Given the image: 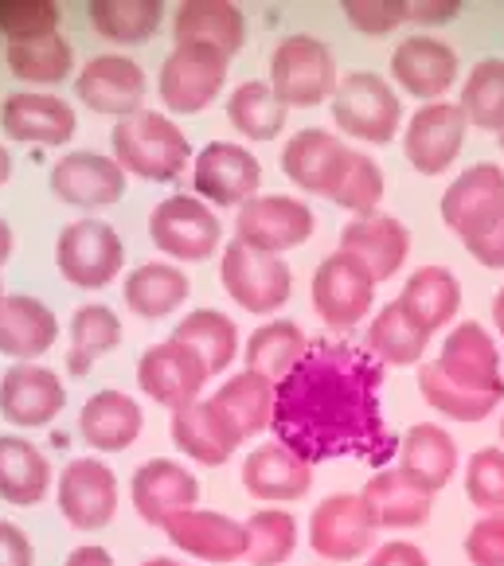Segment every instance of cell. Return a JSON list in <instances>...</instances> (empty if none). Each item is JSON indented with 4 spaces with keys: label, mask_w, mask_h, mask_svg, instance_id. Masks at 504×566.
I'll use <instances>...</instances> for the list:
<instances>
[{
    "label": "cell",
    "mask_w": 504,
    "mask_h": 566,
    "mask_svg": "<svg viewBox=\"0 0 504 566\" xmlns=\"http://www.w3.org/2000/svg\"><path fill=\"white\" fill-rule=\"evenodd\" d=\"M384 371L364 344L317 340L277 384L274 442L309 465L356 458L384 469L387 453L399 450L384 422Z\"/></svg>",
    "instance_id": "6da1fadb"
},
{
    "label": "cell",
    "mask_w": 504,
    "mask_h": 566,
    "mask_svg": "<svg viewBox=\"0 0 504 566\" xmlns=\"http://www.w3.org/2000/svg\"><path fill=\"white\" fill-rule=\"evenodd\" d=\"M109 157L126 168V176L149 184H172L192 168L196 153L188 134L165 109H137L109 129Z\"/></svg>",
    "instance_id": "7a4b0ae2"
},
{
    "label": "cell",
    "mask_w": 504,
    "mask_h": 566,
    "mask_svg": "<svg viewBox=\"0 0 504 566\" xmlns=\"http://www.w3.org/2000/svg\"><path fill=\"white\" fill-rule=\"evenodd\" d=\"M333 125L336 134L353 137L364 145H391L403 134V94L391 86V78L379 75V71H348L340 75L333 102Z\"/></svg>",
    "instance_id": "3957f363"
},
{
    "label": "cell",
    "mask_w": 504,
    "mask_h": 566,
    "mask_svg": "<svg viewBox=\"0 0 504 566\" xmlns=\"http://www.w3.org/2000/svg\"><path fill=\"white\" fill-rule=\"evenodd\" d=\"M270 86L290 109H313L321 102H333L340 86V67L336 55L321 35L294 32L282 35L270 51Z\"/></svg>",
    "instance_id": "277c9868"
},
{
    "label": "cell",
    "mask_w": 504,
    "mask_h": 566,
    "mask_svg": "<svg viewBox=\"0 0 504 566\" xmlns=\"http://www.w3.org/2000/svg\"><path fill=\"white\" fill-rule=\"evenodd\" d=\"M219 285L251 317H274L294 297V270L282 254H262L239 239L223 242L219 254Z\"/></svg>",
    "instance_id": "5b68a950"
},
{
    "label": "cell",
    "mask_w": 504,
    "mask_h": 566,
    "mask_svg": "<svg viewBox=\"0 0 504 566\" xmlns=\"http://www.w3.org/2000/svg\"><path fill=\"white\" fill-rule=\"evenodd\" d=\"M228 71L231 55H223L219 48H208V43H172V51L165 55L157 75L160 109L168 117L203 114L208 106H216V98L228 86Z\"/></svg>",
    "instance_id": "8992f818"
},
{
    "label": "cell",
    "mask_w": 504,
    "mask_h": 566,
    "mask_svg": "<svg viewBox=\"0 0 504 566\" xmlns=\"http://www.w3.org/2000/svg\"><path fill=\"white\" fill-rule=\"evenodd\" d=\"M55 270L75 290L98 293L118 282L126 270V242L114 231V223L83 216L55 234Z\"/></svg>",
    "instance_id": "52a82bcc"
},
{
    "label": "cell",
    "mask_w": 504,
    "mask_h": 566,
    "mask_svg": "<svg viewBox=\"0 0 504 566\" xmlns=\"http://www.w3.org/2000/svg\"><path fill=\"white\" fill-rule=\"evenodd\" d=\"M149 242L160 250V259L177 266H196L219 254L223 247V223L211 203L192 192H172L149 211Z\"/></svg>",
    "instance_id": "ba28073f"
},
{
    "label": "cell",
    "mask_w": 504,
    "mask_h": 566,
    "mask_svg": "<svg viewBox=\"0 0 504 566\" xmlns=\"http://www.w3.org/2000/svg\"><path fill=\"white\" fill-rule=\"evenodd\" d=\"M376 277L364 262H356L345 250H333L321 259L309 282L313 313L325 321L333 333H353L376 313Z\"/></svg>",
    "instance_id": "9c48e42d"
},
{
    "label": "cell",
    "mask_w": 504,
    "mask_h": 566,
    "mask_svg": "<svg viewBox=\"0 0 504 566\" xmlns=\"http://www.w3.org/2000/svg\"><path fill=\"white\" fill-rule=\"evenodd\" d=\"M438 216H442L445 231L458 234L462 242L496 231L504 223V165L477 160V165L462 168L445 184Z\"/></svg>",
    "instance_id": "30bf717a"
},
{
    "label": "cell",
    "mask_w": 504,
    "mask_h": 566,
    "mask_svg": "<svg viewBox=\"0 0 504 566\" xmlns=\"http://www.w3.org/2000/svg\"><path fill=\"white\" fill-rule=\"evenodd\" d=\"M391 86L407 98H419V106L427 102L450 98L454 86H462V55L450 40L430 32L403 35L391 51Z\"/></svg>",
    "instance_id": "8fae6325"
},
{
    "label": "cell",
    "mask_w": 504,
    "mask_h": 566,
    "mask_svg": "<svg viewBox=\"0 0 504 566\" xmlns=\"http://www.w3.org/2000/svg\"><path fill=\"white\" fill-rule=\"evenodd\" d=\"M305 539H309L313 555L325 563H356L376 551L379 527L360 492H328L313 509Z\"/></svg>",
    "instance_id": "7c38bea8"
},
{
    "label": "cell",
    "mask_w": 504,
    "mask_h": 566,
    "mask_svg": "<svg viewBox=\"0 0 504 566\" xmlns=\"http://www.w3.org/2000/svg\"><path fill=\"white\" fill-rule=\"evenodd\" d=\"M465 137H470V122H465L462 106L454 98H442V102H427L419 106L411 117L403 122V157L407 165L414 168L419 176H442L458 165L465 149Z\"/></svg>",
    "instance_id": "4fadbf2b"
},
{
    "label": "cell",
    "mask_w": 504,
    "mask_h": 566,
    "mask_svg": "<svg viewBox=\"0 0 504 566\" xmlns=\"http://www.w3.org/2000/svg\"><path fill=\"white\" fill-rule=\"evenodd\" d=\"M262 192V160L243 142H208L192 160V196L216 211L243 208Z\"/></svg>",
    "instance_id": "5bb4252c"
},
{
    "label": "cell",
    "mask_w": 504,
    "mask_h": 566,
    "mask_svg": "<svg viewBox=\"0 0 504 566\" xmlns=\"http://www.w3.org/2000/svg\"><path fill=\"white\" fill-rule=\"evenodd\" d=\"M317 216L302 196L259 192L251 203L235 211V239L262 254H286L313 239Z\"/></svg>",
    "instance_id": "9a60e30c"
},
{
    "label": "cell",
    "mask_w": 504,
    "mask_h": 566,
    "mask_svg": "<svg viewBox=\"0 0 504 566\" xmlns=\"http://www.w3.org/2000/svg\"><path fill=\"white\" fill-rule=\"evenodd\" d=\"M122 504L118 473L102 458H75L55 476V509L75 532H102Z\"/></svg>",
    "instance_id": "2e32d148"
},
{
    "label": "cell",
    "mask_w": 504,
    "mask_h": 566,
    "mask_svg": "<svg viewBox=\"0 0 504 566\" xmlns=\"http://www.w3.org/2000/svg\"><path fill=\"white\" fill-rule=\"evenodd\" d=\"M126 168L98 149H67L48 172V188L60 203L75 211H102L126 196Z\"/></svg>",
    "instance_id": "e0dca14e"
},
{
    "label": "cell",
    "mask_w": 504,
    "mask_h": 566,
    "mask_svg": "<svg viewBox=\"0 0 504 566\" xmlns=\"http://www.w3.org/2000/svg\"><path fill=\"white\" fill-rule=\"evenodd\" d=\"M211 371L200 356H196L188 344L180 340H160L137 356V387L149 402L165 410H180L188 402L203 399V387H208Z\"/></svg>",
    "instance_id": "ac0fdd59"
},
{
    "label": "cell",
    "mask_w": 504,
    "mask_h": 566,
    "mask_svg": "<svg viewBox=\"0 0 504 566\" xmlns=\"http://www.w3.org/2000/svg\"><path fill=\"white\" fill-rule=\"evenodd\" d=\"M353 145L345 137L336 134V129H297V134L286 137L282 145V172L286 180L294 184L297 192H309V196H325L333 200L340 180L348 172V160H353Z\"/></svg>",
    "instance_id": "d6986e66"
},
{
    "label": "cell",
    "mask_w": 504,
    "mask_h": 566,
    "mask_svg": "<svg viewBox=\"0 0 504 566\" xmlns=\"http://www.w3.org/2000/svg\"><path fill=\"white\" fill-rule=\"evenodd\" d=\"M145 94H149V78L137 59L122 55V51H106V55L86 59L75 75V98L83 102L91 114L102 117H134L145 109Z\"/></svg>",
    "instance_id": "ffe728a7"
},
{
    "label": "cell",
    "mask_w": 504,
    "mask_h": 566,
    "mask_svg": "<svg viewBox=\"0 0 504 566\" xmlns=\"http://www.w3.org/2000/svg\"><path fill=\"white\" fill-rule=\"evenodd\" d=\"M0 129L20 145L67 149L71 137L78 134V114L55 91H17L0 102Z\"/></svg>",
    "instance_id": "44dd1931"
},
{
    "label": "cell",
    "mask_w": 504,
    "mask_h": 566,
    "mask_svg": "<svg viewBox=\"0 0 504 566\" xmlns=\"http://www.w3.org/2000/svg\"><path fill=\"white\" fill-rule=\"evenodd\" d=\"M129 504L149 527H165L180 512L200 509V476L177 458H149L134 469Z\"/></svg>",
    "instance_id": "7402d4cb"
},
{
    "label": "cell",
    "mask_w": 504,
    "mask_h": 566,
    "mask_svg": "<svg viewBox=\"0 0 504 566\" xmlns=\"http://www.w3.org/2000/svg\"><path fill=\"white\" fill-rule=\"evenodd\" d=\"M168 438H172V446H177L188 461H196V465H203V469L228 465L239 453V446L246 442L243 430L231 422V415L219 407L211 395L172 410V418H168Z\"/></svg>",
    "instance_id": "603a6c76"
},
{
    "label": "cell",
    "mask_w": 504,
    "mask_h": 566,
    "mask_svg": "<svg viewBox=\"0 0 504 566\" xmlns=\"http://www.w3.org/2000/svg\"><path fill=\"white\" fill-rule=\"evenodd\" d=\"M445 379L470 387L481 395H504V356L496 333H489L481 321H458L450 333H442V352L434 359Z\"/></svg>",
    "instance_id": "cb8c5ba5"
},
{
    "label": "cell",
    "mask_w": 504,
    "mask_h": 566,
    "mask_svg": "<svg viewBox=\"0 0 504 566\" xmlns=\"http://www.w3.org/2000/svg\"><path fill=\"white\" fill-rule=\"evenodd\" d=\"M67 407V384L43 364H12L0 375V418L17 430H43Z\"/></svg>",
    "instance_id": "d4e9b609"
},
{
    "label": "cell",
    "mask_w": 504,
    "mask_h": 566,
    "mask_svg": "<svg viewBox=\"0 0 504 566\" xmlns=\"http://www.w3.org/2000/svg\"><path fill=\"white\" fill-rule=\"evenodd\" d=\"M246 496L259 504H297L313 492V465L305 458H297L290 446L282 442H262L243 458L239 469Z\"/></svg>",
    "instance_id": "484cf974"
},
{
    "label": "cell",
    "mask_w": 504,
    "mask_h": 566,
    "mask_svg": "<svg viewBox=\"0 0 504 566\" xmlns=\"http://www.w3.org/2000/svg\"><path fill=\"white\" fill-rule=\"evenodd\" d=\"M411 242V227L403 219L387 216V211H371V216H356L340 227V247L336 250H345L356 262H364L376 282H387V277H396L407 266Z\"/></svg>",
    "instance_id": "4316f807"
},
{
    "label": "cell",
    "mask_w": 504,
    "mask_h": 566,
    "mask_svg": "<svg viewBox=\"0 0 504 566\" xmlns=\"http://www.w3.org/2000/svg\"><path fill=\"white\" fill-rule=\"evenodd\" d=\"M160 532L168 535V543L188 558H200V563H243L246 558V524L228 512H211V509H192L180 512L177 520H168Z\"/></svg>",
    "instance_id": "83f0119b"
},
{
    "label": "cell",
    "mask_w": 504,
    "mask_h": 566,
    "mask_svg": "<svg viewBox=\"0 0 504 566\" xmlns=\"http://www.w3.org/2000/svg\"><path fill=\"white\" fill-rule=\"evenodd\" d=\"M396 465L403 469V476L411 484H419L422 492L438 496L442 489L454 484V476H462V450L458 438L445 430L442 422H414L403 433V442L396 450Z\"/></svg>",
    "instance_id": "f1b7e54d"
},
{
    "label": "cell",
    "mask_w": 504,
    "mask_h": 566,
    "mask_svg": "<svg viewBox=\"0 0 504 566\" xmlns=\"http://www.w3.org/2000/svg\"><path fill=\"white\" fill-rule=\"evenodd\" d=\"M60 340V317L48 301L32 293H4L0 297V356L12 364H40Z\"/></svg>",
    "instance_id": "f546056e"
},
{
    "label": "cell",
    "mask_w": 504,
    "mask_h": 566,
    "mask_svg": "<svg viewBox=\"0 0 504 566\" xmlns=\"http://www.w3.org/2000/svg\"><path fill=\"white\" fill-rule=\"evenodd\" d=\"M145 433V410L134 395L106 387L94 391L78 410V438L94 453H126Z\"/></svg>",
    "instance_id": "4dcf8cb0"
},
{
    "label": "cell",
    "mask_w": 504,
    "mask_h": 566,
    "mask_svg": "<svg viewBox=\"0 0 504 566\" xmlns=\"http://www.w3.org/2000/svg\"><path fill=\"white\" fill-rule=\"evenodd\" d=\"M364 504H368L371 520L379 532H414L430 520L434 512V496L411 484L399 465H384L364 481L360 489Z\"/></svg>",
    "instance_id": "1f68e13d"
},
{
    "label": "cell",
    "mask_w": 504,
    "mask_h": 566,
    "mask_svg": "<svg viewBox=\"0 0 504 566\" xmlns=\"http://www.w3.org/2000/svg\"><path fill=\"white\" fill-rule=\"evenodd\" d=\"M188 293H192V277L185 274V266L168 259L141 262L122 282V301H126V308L137 321L177 317L180 308L188 305Z\"/></svg>",
    "instance_id": "d6a6232c"
},
{
    "label": "cell",
    "mask_w": 504,
    "mask_h": 566,
    "mask_svg": "<svg viewBox=\"0 0 504 566\" xmlns=\"http://www.w3.org/2000/svg\"><path fill=\"white\" fill-rule=\"evenodd\" d=\"M430 340H434V333L414 317L403 301L379 305V313H371L368 328H364V348L384 367H422Z\"/></svg>",
    "instance_id": "836d02e7"
},
{
    "label": "cell",
    "mask_w": 504,
    "mask_h": 566,
    "mask_svg": "<svg viewBox=\"0 0 504 566\" xmlns=\"http://www.w3.org/2000/svg\"><path fill=\"white\" fill-rule=\"evenodd\" d=\"M55 484L48 453L20 433H0V500L12 509H35Z\"/></svg>",
    "instance_id": "e575fe53"
},
{
    "label": "cell",
    "mask_w": 504,
    "mask_h": 566,
    "mask_svg": "<svg viewBox=\"0 0 504 566\" xmlns=\"http://www.w3.org/2000/svg\"><path fill=\"white\" fill-rule=\"evenodd\" d=\"M462 297H465L462 277H458L450 266L430 262V266L411 270V277L403 282V290H399L396 301H403L414 317L438 336V333H450V328L458 325V317H462Z\"/></svg>",
    "instance_id": "d590c367"
},
{
    "label": "cell",
    "mask_w": 504,
    "mask_h": 566,
    "mask_svg": "<svg viewBox=\"0 0 504 566\" xmlns=\"http://www.w3.org/2000/svg\"><path fill=\"white\" fill-rule=\"evenodd\" d=\"M172 40L208 43L223 55H235L246 43V12L231 0H185L172 12Z\"/></svg>",
    "instance_id": "8d00e7d4"
},
{
    "label": "cell",
    "mask_w": 504,
    "mask_h": 566,
    "mask_svg": "<svg viewBox=\"0 0 504 566\" xmlns=\"http://www.w3.org/2000/svg\"><path fill=\"white\" fill-rule=\"evenodd\" d=\"M4 63H9L12 78L20 83L35 86V91H51V86L67 83L75 71V48H71L67 35L60 32H48V35H35V40H17V43H4Z\"/></svg>",
    "instance_id": "74e56055"
},
{
    "label": "cell",
    "mask_w": 504,
    "mask_h": 566,
    "mask_svg": "<svg viewBox=\"0 0 504 566\" xmlns=\"http://www.w3.org/2000/svg\"><path fill=\"white\" fill-rule=\"evenodd\" d=\"M313 340L305 336V328L297 321L274 317L266 325H259L251 336L243 340V367L266 375L274 384H282L305 356H309Z\"/></svg>",
    "instance_id": "f35d334b"
},
{
    "label": "cell",
    "mask_w": 504,
    "mask_h": 566,
    "mask_svg": "<svg viewBox=\"0 0 504 566\" xmlns=\"http://www.w3.org/2000/svg\"><path fill=\"white\" fill-rule=\"evenodd\" d=\"M172 340L188 344V348L208 364L211 379L223 375L239 356H243V336H239V325L228 317V313H219V308H211V305L192 308L188 317H180L177 328H172Z\"/></svg>",
    "instance_id": "ab89813d"
},
{
    "label": "cell",
    "mask_w": 504,
    "mask_h": 566,
    "mask_svg": "<svg viewBox=\"0 0 504 566\" xmlns=\"http://www.w3.org/2000/svg\"><path fill=\"white\" fill-rule=\"evenodd\" d=\"M228 122L243 142H277L286 134L290 106L277 98L266 78H246L228 94Z\"/></svg>",
    "instance_id": "60d3db41"
},
{
    "label": "cell",
    "mask_w": 504,
    "mask_h": 566,
    "mask_svg": "<svg viewBox=\"0 0 504 566\" xmlns=\"http://www.w3.org/2000/svg\"><path fill=\"white\" fill-rule=\"evenodd\" d=\"M211 399L228 410L231 422L243 430L246 442H251V438H259V433H266L270 426H274L277 384H274V379H266V375L251 371V367L228 375V379L211 391Z\"/></svg>",
    "instance_id": "b9f144b4"
},
{
    "label": "cell",
    "mask_w": 504,
    "mask_h": 566,
    "mask_svg": "<svg viewBox=\"0 0 504 566\" xmlns=\"http://www.w3.org/2000/svg\"><path fill=\"white\" fill-rule=\"evenodd\" d=\"M86 20L114 48H141L165 24V4L160 0H94L86 4Z\"/></svg>",
    "instance_id": "7bdbcfd3"
},
{
    "label": "cell",
    "mask_w": 504,
    "mask_h": 566,
    "mask_svg": "<svg viewBox=\"0 0 504 566\" xmlns=\"http://www.w3.org/2000/svg\"><path fill=\"white\" fill-rule=\"evenodd\" d=\"M122 317L102 301H86L75 308L71 317V348H67V375L83 379L98 359H106L109 352L122 344Z\"/></svg>",
    "instance_id": "ee69618b"
},
{
    "label": "cell",
    "mask_w": 504,
    "mask_h": 566,
    "mask_svg": "<svg viewBox=\"0 0 504 566\" xmlns=\"http://www.w3.org/2000/svg\"><path fill=\"white\" fill-rule=\"evenodd\" d=\"M419 395L430 410L445 418V422H462V426H477L485 418H493L496 410L504 407V395H481L470 391V387L445 379L442 367L430 359V364L419 367Z\"/></svg>",
    "instance_id": "f6af8a7d"
},
{
    "label": "cell",
    "mask_w": 504,
    "mask_h": 566,
    "mask_svg": "<svg viewBox=\"0 0 504 566\" xmlns=\"http://www.w3.org/2000/svg\"><path fill=\"white\" fill-rule=\"evenodd\" d=\"M458 106H462L470 129H485V134H501L504 129V59L485 55L477 59L462 75L458 86Z\"/></svg>",
    "instance_id": "bcb514c9"
},
{
    "label": "cell",
    "mask_w": 504,
    "mask_h": 566,
    "mask_svg": "<svg viewBox=\"0 0 504 566\" xmlns=\"http://www.w3.org/2000/svg\"><path fill=\"white\" fill-rule=\"evenodd\" d=\"M246 524V566H286L302 543V524L290 509H254Z\"/></svg>",
    "instance_id": "7dc6e473"
},
{
    "label": "cell",
    "mask_w": 504,
    "mask_h": 566,
    "mask_svg": "<svg viewBox=\"0 0 504 566\" xmlns=\"http://www.w3.org/2000/svg\"><path fill=\"white\" fill-rule=\"evenodd\" d=\"M462 489L481 516L504 512V446H481L462 461Z\"/></svg>",
    "instance_id": "c3c4849f"
},
{
    "label": "cell",
    "mask_w": 504,
    "mask_h": 566,
    "mask_svg": "<svg viewBox=\"0 0 504 566\" xmlns=\"http://www.w3.org/2000/svg\"><path fill=\"white\" fill-rule=\"evenodd\" d=\"M387 196V176L384 168H379V160L371 157V153H353V160H348V172L345 180H340V188H336L333 203L336 208H345L348 216H371V211H379V203H384Z\"/></svg>",
    "instance_id": "681fc988"
},
{
    "label": "cell",
    "mask_w": 504,
    "mask_h": 566,
    "mask_svg": "<svg viewBox=\"0 0 504 566\" xmlns=\"http://www.w3.org/2000/svg\"><path fill=\"white\" fill-rule=\"evenodd\" d=\"M60 4H51V0H0V35H4V43L60 32Z\"/></svg>",
    "instance_id": "f907efd6"
},
{
    "label": "cell",
    "mask_w": 504,
    "mask_h": 566,
    "mask_svg": "<svg viewBox=\"0 0 504 566\" xmlns=\"http://www.w3.org/2000/svg\"><path fill=\"white\" fill-rule=\"evenodd\" d=\"M340 17L360 35L379 40V35H391L407 24V0H348V4H340Z\"/></svg>",
    "instance_id": "816d5d0a"
},
{
    "label": "cell",
    "mask_w": 504,
    "mask_h": 566,
    "mask_svg": "<svg viewBox=\"0 0 504 566\" xmlns=\"http://www.w3.org/2000/svg\"><path fill=\"white\" fill-rule=\"evenodd\" d=\"M462 551L470 566H504V512H485L473 520Z\"/></svg>",
    "instance_id": "f5cc1de1"
},
{
    "label": "cell",
    "mask_w": 504,
    "mask_h": 566,
    "mask_svg": "<svg viewBox=\"0 0 504 566\" xmlns=\"http://www.w3.org/2000/svg\"><path fill=\"white\" fill-rule=\"evenodd\" d=\"M458 17H462V0H419V4H407V24H414L419 32L454 24Z\"/></svg>",
    "instance_id": "db71d44e"
},
{
    "label": "cell",
    "mask_w": 504,
    "mask_h": 566,
    "mask_svg": "<svg viewBox=\"0 0 504 566\" xmlns=\"http://www.w3.org/2000/svg\"><path fill=\"white\" fill-rule=\"evenodd\" d=\"M364 566H430L427 551L411 539H387V543H376Z\"/></svg>",
    "instance_id": "11a10c76"
},
{
    "label": "cell",
    "mask_w": 504,
    "mask_h": 566,
    "mask_svg": "<svg viewBox=\"0 0 504 566\" xmlns=\"http://www.w3.org/2000/svg\"><path fill=\"white\" fill-rule=\"evenodd\" d=\"M0 566H35L32 539L12 520H0Z\"/></svg>",
    "instance_id": "9f6ffc18"
},
{
    "label": "cell",
    "mask_w": 504,
    "mask_h": 566,
    "mask_svg": "<svg viewBox=\"0 0 504 566\" xmlns=\"http://www.w3.org/2000/svg\"><path fill=\"white\" fill-rule=\"evenodd\" d=\"M465 247V254H470L477 266H485V270H504V223L496 227V231H489V234H481V239H470V242H462Z\"/></svg>",
    "instance_id": "6f0895ef"
},
{
    "label": "cell",
    "mask_w": 504,
    "mask_h": 566,
    "mask_svg": "<svg viewBox=\"0 0 504 566\" xmlns=\"http://www.w3.org/2000/svg\"><path fill=\"white\" fill-rule=\"evenodd\" d=\"M63 566H118V563H114V555L102 543H78L75 551H67Z\"/></svg>",
    "instance_id": "680465c9"
},
{
    "label": "cell",
    "mask_w": 504,
    "mask_h": 566,
    "mask_svg": "<svg viewBox=\"0 0 504 566\" xmlns=\"http://www.w3.org/2000/svg\"><path fill=\"white\" fill-rule=\"evenodd\" d=\"M12 250H17V234H12V223L4 216H0V270L9 266Z\"/></svg>",
    "instance_id": "91938a15"
},
{
    "label": "cell",
    "mask_w": 504,
    "mask_h": 566,
    "mask_svg": "<svg viewBox=\"0 0 504 566\" xmlns=\"http://www.w3.org/2000/svg\"><path fill=\"white\" fill-rule=\"evenodd\" d=\"M489 317H493V333H496V340L504 344V285H501V290H496L493 308H489Z\"/></svg>",
    "instance_id": "94428289"
},
{
    "label": "cell",
    "mask_w": 504,
    "mask_h": 566,
    "mask_svg": "<svg viewBox=\"0 0 504 566\" xmlns=\"http://www.w3.org/2000/svg\"><path fill=\"white\" fill-rule=\"evenodd\" d=\"M9 180H12V153L0 145V188H4Z\"/></svg>",
    "instance_id": "6125c7cd"
},
{
    "label": "cell",
    "mask_w": 504,
    "mask_h": 566,
    "mask_svg": "<svg viewBox=\"0 0 504 566\" xmlns=\"http://www.w3.org/2000/svg\"><path fill=\"white\" fill-rule=\"evenodd\" d=\"M141 566H192V563H185V558H172V555H153V558H145Z\"/></svg>",
    "instance_id": "be15d7a7"
},
{
    "label": "cell",
    "mask_w": 504,
    "mask_h": 566,
    "mask_svg": "<svg viewBox=\"0 0 504 566\" xmlns=\"http://www.w3.org/2000/svg\"><path fill=\"white\" fill-rule=\"evenodd\" d=\"M496 149L504 153V129H501V134H496Z\"/></svg>",
    "instance_id": "e7e4bbea"
},
{
    "label": "cell",
    "mask_w": 504,
    "mask_h": 566,
    "mask_svg": "<svg viewBox=\"0 0 504 566\" xmlns=\"http://www.w3.org/2000/svg\"><path fill=\"white\" fill-rule=\"evenodd\" d=\"M501 442H504V407H501Z\"/></svg>",
    "instance_id": "03108f58"
},
{
    "label": "cell",
    "mask_w": 504,
    "mask_h": 566,
    "mask_svg": "<svg viewBox=\"0 0 504 566\" xmlns=\"http://www.w3.org/2000/svg\"><path fill=\"white\" fill-rule=\"evenodd\" d=\"M0 297H4V285H0Z\"/></svg>",
    "instance_id": "003e7915"
}]
</instances>
